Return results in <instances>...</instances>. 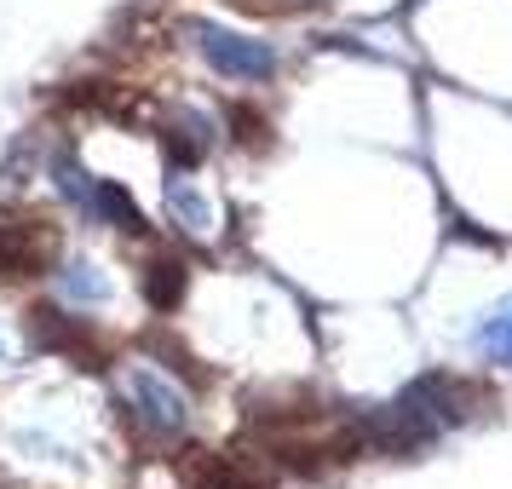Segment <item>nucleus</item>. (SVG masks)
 Instances as JSON below:
<instances>
[{"mask_svg":"<svg viewBox=\"0 0 512 489\" xmlns=\"http://www.w3.org/2000/svg\"><path fill=\"white\" fill-rule=\"evenodd\" d=\"M190 35H196L202 58H208L219 75H236V81H271V75H277V58H271V47H259V41H242L231 29L202 24V18L190 24Z\"/></svg>","mask_w":512,"mask_h":489,"instance_id":"nucleus-1","label":"nucleus"},{"mask_svg":"<svg viewBox=\"0 0 512 489\" xmlns=\"http://www.w3.org/2000/svg\"><path fill=\"white\" fill-rule=\"evenodd\" d=\"M179 478L190 489H265V472H254L236 455H219V449H179Z\"/></svg>","mask_w":512,"mask_h":489,"instance_id":"nucleus-2","label":"nucleus"},{"mask_svg":"<svg viewBox=\"0 0 512 489\" xmlns=\"http://www.w3.org/2000/svg\"><path fill=\"white\" fill-rule=\"evenodd\" d=\"M58 254V231L47 225H0V277H41Z\"/></svg>","mask_w":512,"mask_h":489,"instance_id":"nucleus-3","label":"nucleus"},{"mask_svg":"<svg viewBox=\"0 0 512 489\" xmlns=\"http://www.w3.org/2000/svg\"><path fill=\"white\" fill-rule=\"evenodd\" d=\"M35 340L52 351H64V357H75L81 369H110V351L87 334V323H75L64 311H35Z\"/></svg>","mask_w":512,"mask_h":489,"instance_id":"nucleus-4","label":"nucleus"},{"mask_svg":"<svg viewBox=\"0 0 512 489\" xmlns=\"http://www.w3.org/2000/svg\"><path fill=\"white\" fill-rule=\"evenodd\" d=\"M133 403H139V420L150 432H179L185 426V397L173 392L167 380H156L150 369L133 374Z\"/></svg>","mask_w":512,"mask_h":489,"instance_id":"nucleus-5","label":"nucleus"},{"mask_svg":"<svg viewBox=\"0 0 512 489\" xmlns=\"http://www.w3.org/2000/svg\"><path fill=\"white\" fill-rule=\"evenodd\" d=\"M162 150H167V162L173 167H196L202 156H208V121L202 116H167L162 121Z\"/></svg>","mask_w":512,"mask_h":489,"instance_id":"nucleus-6","label":"nucleus"},{"mask_svg":"<svg viewBox=\"0 0 512 489\" xmlns=\"http://www.w3.org/2000/svg\"><path fill=\"white\" fill-rule=\"evenodd\" d=\"M139 288L156 311H179V300H185V265L179 259H156V265L139 271Z\"/></svg>","mask_w":512,"mask_h":489,"instance_id":"nucleus-7","label":"nucleus"},{"mask_svg":"<svg viewBox=\"0 0 512 489\" xmlns=\"http://www.w3.org/2000/svg\"><path fill=\"white\" fill-rule=\"evenodd\" d=\"M87 213H98V219H110L116 231H144L139 208H133V196L121 185H110V179H93V190H87Z\"/></svg>","mask_w":512,"mask_h":489,"instance_id":"nucleus-8","label":"nucleus"},{"mask_svg":"<svg viewBox=\"0 0 512 489\" xmlns=\"http://www.w3.org/2000/svg\"><path fill=\"white\" fill-rule=\"evenodd\" d=\"M472 340H478V351H484L489 363H512V300L495 305L484 323L472 328Z\"/></svg>","mask_w":512,"mask_h":489,"instance_id":"nucleus-9","label":"nucleus"},{"mask_svg":"<svg viewBox=\"0 0 512 489\" xmlns=\"http://www.w3.org/2000/svg\"><path fill=\"white\" fill-rule=\"evenodd\" d=\"M231 139H242L248 150H265L271 144V121L259 116L254 104H231Z\"/></svg>","mask_w":512,"mask_h":489,"instance_id":"nucleus-10","label":"nucleus"},{"mask_svg":"<svg viewBox=\"0 0 512 489\" xmlns=\"http://www.w3.org/2000/svg\"><path fill=\"white\" fill-rule=\"evenodd\" d=\"M167 208H173V219H185V231H208L213 225L208 202H202L196 190H185V185H167Z\"/></svg>","mask_w":512,"mask_h":489,"instance_id":"nucleus-11","label":"nucleus"},{"mask_svg":"<svg viewBox=\"0 0 512 489\" xmlns=\"http://www.w3.org/2000/svg\"><path fill=\"white\" fill-rule=\"evenodd\" d=\"M64 288H70L75 300H104V277H93V265H70Z\"/></svg>","mask_w":512,"mask_h":489,"instance_id":"nucleus-12","label":"nucleus"}]
</instances>
